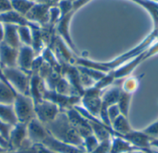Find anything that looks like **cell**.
I'll return each mask as SVG.
<instances>
[{
  "label": "cell",
  "mask_w": 158,
  "mask_h": 153,
  "mask_svg": "<svg viewBox=\"0 0 158 153\" xmlns=\"http://www.w3.org/2000/svg\"><path fill=\"white\" fill-rule=\"evenodd\" d=\"M12 10L10 0H0V14Z\"/></svg>",
  "instance_id": "f1b7e54d"
},
{
  "label": "cell",
  "mask_w": 158,
  "mask_h": 153,
  "mask_svg": "<svg viewBox=\"0 0 158 153\" xmlns=\"http://www.w3.org/2000/svg\"><path fill=\"white\" fill-rule=\"evenodd\" d=\"M34 112L35 117L41 123L45 125L53 121L61 112V110L54 103L44 99L43 101L34 104Z\"/></svg>",
  "instance_id": "5b68a950"
},
{
  "label": "cell",
  "mask_w": 158,
  "mask_h": 153,
  "mask_svg": "<svg viewBox=\"0 0 158 153\" xmlns=\"http://www.w3.org/2000/svg\"><path fill=\"white\" fill-rule=\"evenodd\" d=\"M130 98L131 95L130 93H125V92H120L119 99H118V108L120 113L122 114L123 116L126 118L128 117V112H129V105H130Z\"/></svg>",
  "instance_id": "603a6c76"
},
{
  "label": "cell",
  "mask_w": 158,
  "mask_h": 153,
  "mask_svg": "<svg viewBox=\"0 0 158 153\" xmlns=\"http://www.w3.org/2000/svg\"><path fill=\"white\" fill-rule=\"evenodd\" d=\"M5 153H18V151H7Z\"/></svg>",
  "instance_id": "8d00e7d4"
},
{
  "label": "cell",
  "mask_w": 158,
  "mask_h": 153,
  "mask_svg": "<svg viewBox=\"0 0 158 153\" xmlns=\"http://www.w3.org/2000/svg\"><path fill=\"white\" fill-rule=\"evenodd\" d=\"M46 89L45 82L38 74H31L30 82L29 96L32 99L34 104L44 100V92Z\"/></svg>",
  "instance_id": "4fadbf2b"
},
{
  "label": "cell",
  "mask_w": 158,
  "mask_h": 153,
  "mask_svg": "<svg viewBox=\"0 0 158 153\" xmlns=\"http://www.w3.org/2000/svg\"><path fill=\"white\" fill-rule=\"evenodd\" d=\"M48 132L57 140L83 149V139L70 123L65 111H61L51 122L44 125Z\"/></svg>",
  "instance_id": "6da1fadb"
},
{
  "label": "cell",
  "mask_w": 158,
  "mask_h": 153,
  "mask_svg": "<svg viewBox=\"0 0 158 153\" xmlns=\"http://www.w3.org/2000/svg\"><path fill=\"white\" fill-rule=\"evenodd\" d=\"M130 153H146V152H143V151H131V152Z\"/></svg>",
  "instance_id": "d590c367"
},
{
  "label": "cell",
  "mask_w": 158,
  "mask_h": 153,
  "mask_svg": "<svg viewBox=\"0 0 158 153\" xmlns=\"http://www.w3.org/2000/svg\"><path fill=\"white\" fill-rule=\"evenodd\" d=\"M34 3H45L47 0H31Z\"/></svg>",
  "instance_id": "836d02e7"
},
{
  "label": "cell",
  "mask_w": 158,
  "mask_h": 153,
  "mask_svg": "<svg viewBox=\"0 0 158 153\" xmlns=\"http://www.w3.org/2000/svg\"><path fill=\"white\" fill-rule=\"evenodd\" d=\"M0 120L7 123L13 127L19 123L16 114H15L13 104L10 105V104H1L0 103Z\"/></svg>",
  "instance_id": "e0dca14e"
},
{
  "label": "cell",
  "mask_w": 158,
  "mask_h": 153,
  "mask_svg": "<svg viewBox=\"0 0 158 153\" xmlns=\"http://www.w3.org/2000/svg\"><path fill=\"white\" fill-rule=\"evenodd\" d=\"M36 54L31 48V46L27 45H21L19 48V54H18V60H17V67L21 69L24 72H27L29 74L31 73L32 62L35 58Z\"/></svg>",
  "instance_id": "30bf717a"
},
{
  "label": "cell",
  "mask_w": 158,
  "mask_h": 153,
  "mask_svg": "<svg viewBox=\"0 0 158 153\" xmlns=\"http://www.w3.org/2000/svg\"><path fill=\"white\" fill-rule=\"evenodd\" d=\"M146 135H148L150 138L154 139L156 137H158V120L147 127L144 130H143Z\"/></svg>",
  "instance_id": "4316f807"
},
{
  "label": "cell",
  "mask_w": 158,
  "mask_h": 153,
  "mask_svg": "<svg viewBox=\"0 0 158 153\" xmlns=\"http://www.w3.org/2000/svg\"><path fill=\"white\" fill-rule=\"evenodd\" d=\"M119 113H120L119 108H118V106L116 105V104L110 106V107L107 109V115H108V119H109L111 125H112V123L115 121V119L119 115Z\"/></svg>",
  "instance_id": "83f0119b"
},
{
  "label": "cell",
  "mask_w": 158,
  "mask_h": 153,
  "mask_svg": "<svg viewBox=\"0 0 158 153\" xmlns=\"http://www.w3.org/2000/svg\"><path fill=\"white\" fill-rule=\"evenodd\" d=\"M2 69L6 81L17 93L29 95L31 74L24 72L19 67H5Z\"/></svg>",
  "instance_id": "7a4b0ae2"
},
{
  "label": "cell",
  "mask_w": 158,
  "mask_h": 153,
  "mask_svg": "<svg viewBox=\"0 0 158 153\" xmlns=\"http://www.w3.org/2000/svg\"><path fill=\"white\" fill-rule=\"evenodd\" d=\"M111 140L107 139L102 142H99L98 147L94 150V151L92 153H110V150H111Z\"/></svg>",
  "instance_id": "484cf974"
},
{
  "label": "cell",
  "mask_w": 158,
  "mask_h": 153,
  "mask_svg": "<svg viewBox=\"0 0 158 153\" xmlns=\"http://www.w3.org/2000/svg\"><path fill=\"white\" fill-rule=\"evenodd\" d=\"M0 146H1V147H3L4 149H6V150L9 151V145H8V142H7L6 139H4L2 138V136H0Z\"/></svg>",
  "instance_id": "4dcf8cb0"
},
{
  "label": "cell",
  "mask_w": 158,
  "mask_h": 153,
  "mask_svg": "<svg viewBox=\"0 0 158 153\" xmlns=\"http://www.w3.org/2000/svg\"><path fill=\"white\" fill-rule=\"evenodd\" d=\"M13 126L0 120V136H2V138L4 139H6L8 142V139H9V134L10 131L12 129Z\"/></svg>",
  "instance_id": "d4e9b609"
},
{
  "label": "cell",
  "mask_w": 158,
  "mask_h": 153,
  "mask_svg": "<svg viewBox=\"0 0 158 153\" xmlns=\"http://www.w3.org/2000/svg\"><path fill=\"white\" fill-rule=\"evenodd\" d=\"M151 146H154V147L158 148V139H152V141H151Z\"/></svg>",
  "instance_id": "d6a6232c"
},
{
  "label": "cell",
  "mask_w": 158,
  "mask_h": 153,
  "mask_svg": "<svg viewBox=\"0 0 158 153\" xmlns=\"http://www.w3.org/2000/svg\"><path fill=\"white\" fill-rule=\"evenodd\" d=\"M44 146L51 150L55 153H84L85 151L82 149H80L78 147L64 143L62 141L57 140L55 139L51 134H49L46 139L42 142Z\"/></svg>",
  "instance_id": "9c48e42d"
},
{
  "label": "cell",
  "mask_w": 158,
  "mask_h": 153,
  "mask_svg": "<svg viewBox=\"0 0 158 153\" xmlns=\"http://www.w3.org/2000/svg\"><path fill=\"white\" fill-rule=\"evenodd\" d=\"M0 21L3 24H13L16 26H29L31 29L41 27L36 23L31 22L29 19L26 18V17L17 13L14 10H10L6 13L0 14Z\"/></svg>",
  "instance_id": "7c38bea8"
},
{
  "label": "cell",
  "mask_w": 158,
  "mask_h": 153,
  "mask_svg": "<svg viewBox=\"0 0 158 153\" xmlns=\"http://www.w3.org/2000/svg\"><path fill=\"white\" fill-rule=\"evenodd\" d=\"M18 34L21 45L31 46V28L29 26H18Z\"/></svg>",
  "instance_id": "7402d4cb"
},
{
  "label": "cell",
  "mask_w": 158,
  "mask_h": 153,
  "mask_svg": "<svg viewBox=\"0 0 158 153\" xmlns=\"http://www.w3.org/2000/svg\"><path fill=\"white\" fill-rule=\"evenodd\" d=\"M27 133H28V139L33 143H40L46 139V137L50 134L46 129L45 126L41 123L36 117L31 119L27 125Z\"/></svg>",
  "instance_id": "52a82bcc"
},
{
  "label": "cell",
  "mask_w": 158,
  "mask_h": 153,
  "mask_svg": "<svg viewBox=\"0 0 158 153\" xmlns=\"http://www.w3.org/2000/svg\"><path fill=\"white\" fill-rule=\"evenodd\" d=\"M99 141L94 134L83 139V149L86 153H92L98 147Z\"/></svg>",
  "instance_id": "cb8c5ba5"
},
{
  "label": "cell",
  "mask_w": 158,
  "mask_h": 153,
  "mask_svg": "<svg viewBox=\"0 0 158 153\" xmlns=\"http://www.w3.org/2000/svg\"><path fill=\"white\" fill-rule=\"evenodd\" d=\"M10 4L12 10L24 17H26V15L35 5V3L31 0H10Z\"/></svg>",
  "instance_id": "ffe728a7"
},
{
  "label": "cell",
  "mask_w": 158,
  "mask_h": 153,
  "mask_svg": "<svg viewBox=\"0 0 158 153\" xmlns=\"http://www.w3.org/2000/svg\"><path fill=\"white\" fill-rule=\"evenodd\" d=\"M52 6L55 5L50 3H35L30 12L26 15V18L41 27L47 25L49 23V10Z\"/></svg>",
  "instance_id": "8992f818"
},
{
  "label": "cell",
  "mask_w": 158,
  "mask_h": 153,
  "mask_svg": "<svg viewBox=\"0 0 158 153\" xmlns=\"http://www.w3.org/2000/svg\"><path fill=\"white\" fill-rule=\"evenodd\" d=\"M100 91L101 90L96 89L94 86L85 89L81 99L83 108L94 117H98V115H100V111L102 107Z\"/></svg>",
  "instance_id": "277c9868"
},
{
  "label": "cell",
  "mask_w": 158,
  "mask_h": 153,
  "mask_svg": "<svg viewBox=\"0 0 158 153\" xmlns=\"http://www.w3.org/2000/svg\"><path fill=\"white\" fill-rule=\"evenodd\" d=\"M4 38V24L0 21V42H3Z\"/></svg>",
  "instance_id": "1f68e13d"
},
{
  "label": "cell",
  "mask_w": 158,
  "mask_h": 153,
  "mask_svg": "<svg viewBox=\"0 0 158 153\" xmlns=\"http://www.w3.org/2000/svg\"><path fill=\"white\" fill-rule=\"evenodd\" d=\"M13 107L19 123L28 124L35 117L34 103L29 95L17 93Z\"/></svg>",
  "instance_id": "3957f363"
},
{
  "label": "cell",
  "mask_w": 158,
  "mask_h": 153,
  "mask_svg": "<svg viewBox=\"0 0 158 153\" xmlns=\"http://www.w3.org/2000/svg\"><path fill=\"white\" fill-rule=\"evenodd\" d=\"M111 127H112V128L114 130H116V132L120 133L121 136H124L127 133H129V132L131 131V128L130 125L128 124L126 117L123 116L122 115H118L115 119V121L112 123Z\"/></svg>",
  "instance_id": "44dd1931"
},
{
  "label": "cell",
  "mask_w": 158,
  "mask_h": 153,
  "mask_svg": "<svg viewBox=\"0 0 158 153\" xmlns=\"http://www.w3.org/2000/svg\"><path fill=\"white\" fill-rule=\"evenodd\" d=\"M3 42L16 49H19L21 46L18 34V26L13 24H4Z\"/></svg>",
  "instance_id": "9a60e30c"
},
{
  "label": "cell",
  "mask_w": 158,
  "mask_h": 153,
  "mask_svg": "<svg viewBox=\"0 0 158 153\" xmlns=\"http://www.w3.org/2000/svg\"><path fill=\"white\" fill-rule=\"evenodd\" d=\"M7 151V150H6V149H4L3 147H1L0 146V153H5Z\"/></svg>",
  "instance_id": "e575fe53"
},
{
  "label": "cell",
  "mask_w": 158,
  "mask_h": 153,
  "mask_svg": "<svg viewBox=\"0 0 158 153\" xmlns=\"http://www.w3.org/2000/svg\"><path fill=\"white\" fill-rule=\"evenodd\" d=\"M27 125L23 123H18L15 125L9 134L8 145L9 151H18L22 146L23 142L28 139Z\"/></svg>",
  "instance_id": "ba28073f"
},
{
  "label": "cell",
  "mask_w": 158,
  "mask_h": 153,
  "mask_svg": "<svg viewBox=\"0 0 158 153\" xmlns=\"http://www.w3.org/2000/svg\"><path fill=\"white\" fill-rule=\"evenodd\" d=\"M31 34H32V40H31V48L35 52L36 55H40L43 50L44 49L45 43L43 39L41 27L40 28H33L31 29Z\"/></svg>",
  "instance_id": "d6986e66"
},
{
  "label": "cell",
  "mask_w": 158,
  "mask_h": 153,
  "mask_svg": "<svg viewBox=\"0 0 158 153\" xmlns=\"http://www.w3.org/2000/svg\"><path fill=\"white\" fill-rule=\"evenodd\" d=\"M111 150L110 153H130L134 151H141L140 149L131 145L129 141L121 139L120 137H116L111 141Z\"/></svg>",
  "instance_id": "2e32d148"
},
{
  "label": "cell",
  "mask_w": 158,
  "mask_h": 153,
  "mask_svg": "<svg viewBox=\"0 0 158 153\" xmlns=\"http://www.w3.org/2000/svg\"><path fill=\"white\" fill-rule=\"evenodd\" d=\"M19 49L13 48L5 42H0V66L5 67H17Z\"/></svg>",
  "instance_id": "8fae6325"
},
{
  "label": "cell",
  "mask_w": 158,
  "mask_h": 153,
  "mask_svg": "<svg viewBox=\"0 0 158 153\" xmlns=\"http://www.w3.org/2000/svg\"><path fill=\"white\" fill-rule=\"evenodd\" d=\"M34 147H35V150H36L37 153H55L54 151H52L51 150H49L48 148H46L45 146H44L43 144H40V143L34 144Z\"/></svg>",
  "instance_id": "f546056e"
},
{
  "label": "cell",
  "mask_w": 158,
  "mask_h": 153,
  "mask_svg": "<svg viewBox=\"0 0 158 153\" xmlns=\"http://www.w3.org/2000/svg\"><path fill=\"white\" fill-rule=\"evenodd\" d=\"M122 138L127 141H129L134 147L140 149L141 151L144 149H149L151 147V141L152 139H154L150 138L148 135H146L143 131H134V130H131V132L122 136Z\"/></svg>",
  "instance_id": "5bb4252c"
},
{
  "label": "cell",
  "mask_w": 158,
  "mask_h": 153,
  "mask_svg": "<svg viewBox=\"0 0 158 153\" xmlns=\"http://www.w3.org/2000/svg\"><path fill=\"white\" fill-rule=\"evenodd\" d=\"M17 92L6 83L0 81V103L10 104L14 103Z\"/></svg>",
  "instance_id": "ac0fdd59"
}]
</instances>
